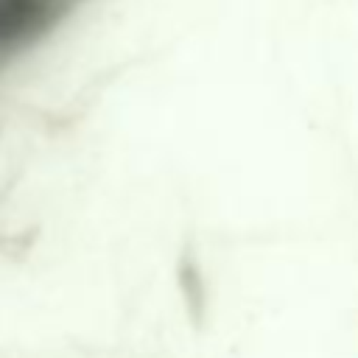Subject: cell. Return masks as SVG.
Returning a JSON list of instances; mask_svg holds the SVG:
<instances>
[{
  "label": "cell",
  "instance_id": "obj_1",
  "mask_svg": "<svg viewBox=\"0 0 358 358\" xmlns=\"http://www.w3.org/2000/svg\"><path fill=\"white\" fill-rule=\"evenodd\" d=\"M62 11L56 0H0V67L48 34Z\"/></svg>",
  "mask_w": 358,
  "mask_h": 358
},
{
  "label": "cell",
  "instance_id": "obj_2",
  "mask_svg": "<svg viewBox=\"0 0 358 358\" xmlns=\"http://www.w3.org/2000/svg\"><path fill=\"white\" fill-rule=\"evenodd\" d=\"M56 3H59V6H62V8H67V6H70V3H73V0H56Z\"/></svg>",
  "mask_w": 358,
  "mask_h": 358
}]
</instances>
